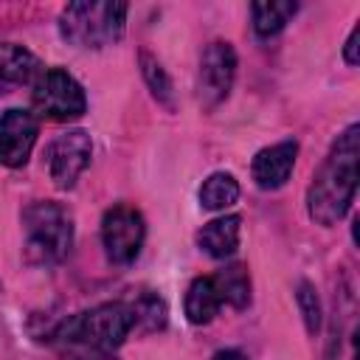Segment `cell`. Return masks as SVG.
I'll return each mask as SVG.
<instances>
[{
  "label": "cell",
  "instance_id": "cell-1",
  "mask_svg": "<svg viewBox=\"0 0 360 360\" xmlns=\"http://www.w3.org/2000/svg\"><path fill=\"white\" fill-rule=\"evenodd\" d=\"M135 329L129 301H107L65 318L53 329V343L65 360H107Z\"/></svg>",
  "mask_w": 360,
  "mask_h": 360
},
{
  "label": "cell",
  "instance_id": "cell-2",
  "mask_svg": "<svg viewBox=\"0 0 360 360\" xmlns=\"http://www.w3.org/2000/svg\"><path fill=\"white\" fill-rule=\"evenodd\" d=\"M357 158H360V127L349 124L332 143L329 155L318 166L307 188V211L318 225H335L343 219L357 191Z\"/></svg>",
  "mask_w": 360,
  "mask_h": 360
},
{
  "label": "cell",
  "instance_id": "cell-3",
  "mask_svg": "<svg viewBox=\"0 0 360 360\" xmlns=\"http://www.w3.org/2000/svg\"><path fill=\"white\" fill-rule=\"evenodd\" d=\"M22 250L31 264H56L73 245V217L53 200H37L22 211Z\"/></svg>",
  "mask_w": 360,
  "mask_h": 360
},
{
  "label": "cell",
  "instance_id": "cell-4",
  "mask_svg": "<svg viewBox=\"0 0 360 360\" xmlns=\"http://www.w3.org/2000/svg\"><path fill=\"white\" fill-rule=\"evenodd\" d=\"M127 3H68L59 14V34L79 48H104L124 37Z\"/></svg>",
  "mask_w": 360,
  "mask_h": 360
},
{
  "label": "cell",
  "instance_id": "cell-5",
  "mask_svg": "<svg viewBox=\"0 0 360 360\" xmlns=\"http://www.w3.org/2000/svg\"><path fill=\"white\" fill-rule=\"evenodd\" d=\"M31 104L39 115L51 121H70L84 115L87 98L82 84L62 68H45L31 90Z\"/></svg>",
  "mask_w": 360,
  "mask_h": 360
},
{
  "label": "cell",
  "instance_id": "cell-6",
  "mask_svg": "<svg viewBox=\"0 0 360 360\" xmlns=\"http://www.w3.org/2000/svg\"><path fill=\"white\" fill-rule=\"evenodd\" d=\"M143 236H146V225H143V217L138 208L118 202V205L104 211L101 242H104L110 262H115V264L135 262L141 248H143Z\"/></svg>",
  "mask_w": 360,
  "mask_h": 360
},
{
  "label": "cell",
  "instance_id": "cell-7",
  "mask_svg": "<svg viewBox=\"0 0 360 360\" xmlns=\"http://www.w3.org/2000/svg\"><path fill=\"white\" fill-rule=\"evenodd\" d=\"M233 76H236V51L231 42H211L202 56H200V76H197V90H200V101L205 110L219 107L231 87H233Z\"/></svg>",
  "mask_w": 360,
  "mask_h": 360
},
{
  "label": "cell",
  "instance_id": "cell-8",
  "mask_svg": "<svg viewBox=\"0 0 360 360\" xmlns=\"http://www.w3.org/2000/svg\"><path fill=\"white\" fill-rule=\"evenodd\" d=\"M90 155H93V141L84 129H68V132L56 135L45 152V163H48V174L53 180V186L73 188L79 174L87 169Z\"/></svg>",
  "mask_w": 360,
  "mask_h": 360
},
{
  "label": "cell",
  "instance_id": "cell-9",
  "mask_svg": "<svg viewBox=\"0 0 360 360\" xmlns=\"http://www.w3.org/2000/svg\"><path fill=\"white\" fill-rule=\"evenodd\" d=\"M39 135V121L22 107H11L0 115V166H22Z\"/></svg>",
  "mask_w": 360,
  "mask_h": 360
},
{
  "label": "cell",
  "instance_id": "cell-10",
  "mask_svg": "<svg viewBox=\"0 0 360 360\" xmlns=\"http://www.w3.org/2000/svg\"><path fill=\"white\" fill-rule=\"evenodd\" d=\"M295 155H298V141H281V143H273V146H264L262 152H256V158L250 163V174L256 180V186L264 191L281 188L292 174Z\"/></svg>",
  "mask_w": 360,
  "mask_h": 360
},
{
  "label": "cell",
  "instance_id": "cell-11",
  "mask_svg": "<svg viewBox=\"0 0 360 360\" xmlns=\"http://www.w3.org/2000/svg\"><path fill=\"white\" fill-rule=\"evenodd\" d=\"M39 73H42V65L37 53L14 42H0V90L31 84L37 82Z\"/></svg>",
  "mask_w": 360,
  "mask_h": 360
},
{
  "label": "cell",
  "instance_id": "cell-12",
  "mask_svg": "<svg viewBox=\"0 0 360 360\" xmlns=\"http://www.w3.org/2000/svg\"><path fill=\"white\" fill-rule=\"evenodd\" d=\"M239 233H242V219L236 214H228L205 222L197 231V245L214 259H228L239 248Z\"/></svg>",
  "mask_w": 360,
  "mask_h": 360
},
{
  "label": "cell",
  "instance_id": "cell-13",
  "mask_svg": "<svg viewBox=\"0 0 360 360\" xmlns=\"http://www.w3.org/2000/svg\"><path fill=\"white\" fill-rule=\"evenodd\" d=\"M222 304L225 301H222V292H219L214 276H200L186 290V318L197 326L214 321V315L219 312Z\"/></svg>",
  "mask_w": 360,
  "mask_h": 360
},
{
  "label": "cell",
  "instance_id": "cell-14",
  "mask_svg": "<svg viewBox=\"0 0 360 360\" xmlns=\"http://www.w3.org/2000/svg\"><path fill=\"white\" fill-rule=\"evenodd\" d=\"M239 200V183L231 172H214L200 186V205L208 211H225Z\"/></svg>",
  "mask_w": 360,
  "mask_h": 360
},
{
  "label": "cell",
  "instance_id": "cell-15",
  "mask_svg": "<svg viewBox=\"0 0 360 360\" xmlns=\"http://www.w3.org/2000/svg\"><path fill=\"white\" fill-rule=\"evenodd\" d=\"M298 11V3H253L250 14H253V31L262 39L276 37Z\"/></svg>",
  "mask_w": 360,
  "mask_h": 360
},
{
  "label": "cell",
  "instance_id": "cell-16",
  "mask_svg": "<svg viewBox=\"0 0 360 360\" xmlns=\"http://www.w3.org/2000/svg\"><path fill=\"white\" fill-rule=\"evenodd\" d=\"M214 281L222 292V301H228L236 309H245L250 304V276L245 264H228L219 273H214Z\"/></svg>",
  "mask_w": 360,
  "mask_h": 360
},
{
  "label": "cell",
  "instance_id": "cell-17",
  "mask_svg": "<svg viewBox=\"0 0 360 360\" xmlns=\"http://www.w3.org/2000/svg\"><path fill=\"white\" fill-rule=\"evenodd\" d=\"M141 73H143V79H146L152 96H155L160 104H166V107L172 110V107H174L172 79H169V73L163 70V65H160L149 51H141Z\"/></svg>",
  "mask_w": 360,
  "mask_h": 360
},
{
  "label": "cell",
  "instance_id": "cell-18",
  "mask_svg": "<svg viewBox=\"0 0 360 360\" xmlns=\"http://www.w3.org/2000/svg\"><path fill=\"white\" fill-rule=\"evenodd\" d=\"M129 304H132V312H135V329L141 326L143 332H155V329L166 326V304L155 292H141Z\"/></svg>",
  "mask_w": 360,
  "mask_h": 360
},
{
  "label": "cell",
  "instance_id": "cell-19",
  "mask_svg": "<svg viewBox=\"0 0 360 360\" xmlns=\"http://www.w3.org/2000/svg\"><path fill=\"white\" fill-rule=\"evenodd\" d=\"M295 301H298V309L304 315V323H307V332L315 335L321 329V301H318V292L309 281H301L298 284V292H295Z\"/></svg>",
  "mask_w": 360,
  "mask_h": 360
},
{
  "label": "cell",
  "instance_id": "cell-20",
  "mask_svg": "<svg viewBox=\"0 0 360 360\" xmlns=\"http://www.w3.org/2000/svg\"><path fill=\"white\" fill-rule=\"evenodd\" d=\"M357 37H360V25L352 28V34H349V39H346V45H343V59H346L349 65H357V62H360V56H357Z\"/></svg>",
  "mask_w": 360,
  "mask_h": 360
},
{
  "label": "cell",
  "instance_id": "cell-21",
  "mask_svg": "<svg viewBox=\"0 0 360 360\" xmlns=\"http://www.w3.org/2000/svg\"><path fill=\"white\" fill-rule=\"evenodd\" d=\"M211 360H248L239 349H222V352H217Z\"/></svg>",
  "mask_w": 360,
  "mask_h": 360
}]
</instances>
